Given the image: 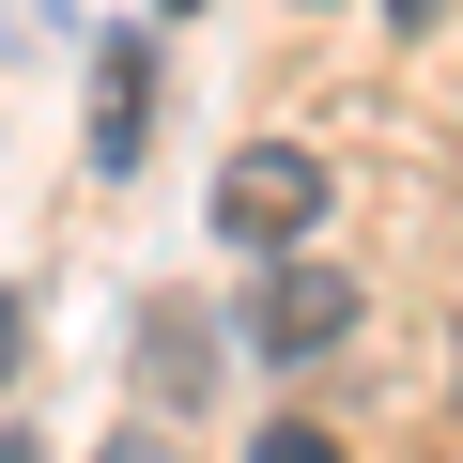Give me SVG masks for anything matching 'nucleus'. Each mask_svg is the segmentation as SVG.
Wrapping results in <instances>:
<instances>
[{
    "instance_id": "3",
    "label": "nucleus",
    "mask_w": 463,
    "mask_h": 463,
    "mask_svg": "<svg viewBox=\"0 0 463 463\" xmlns=\"http://www.w3.org/2000/svg\"><path fill=\"white\" fill-rule=\"evenodd\" d=\"M139 402H155V417H201V402H216V309H201V294H155V309H139Z\"/></svg>"
},
{
    "instance_id": "8",
    "label": "nucleus",
    "mask_w": 463,
    "mask_h": 463,
    "mask_svg": "<svg viewBox=\"0 0 463 463\" xmlns=\"http://www.w3.org/2000/svg\"><path fill=\"white\" fill-rule=\"evenodd\" d=\"M155 16H201V0H155Z\"/></svg>"
},
{
    "instance_id": "5",
    "label": "nucleus",
    "mask_w": 463,
    "mask_h": 463,
    "mask_svg": "<svg viewBox=\"0 0 463 463\" xmlns=\"http://www.w3.org/2000/svg\"><path fill=\"white\" fill-rule=\"evenodd\" d=\"M248 463H340V432H325V417H263V432H248Z\"/></svg>"
},
{
    "instance_id": "1",
    "label": "nucleus",
    "mask_w": 463,
    "mask_h": 463,
    "mask_svg": "<svg viewBox=\"0 0 463 463\" xmlns=\"http://www.w3.org/2000/svg\"><path fill=\"white\" fill-rule=\"evenodd\" d=\"M325 232V155L309 139H232L216 155V248L263 263V248H309Z\"/></svg>"
},
{
    "instance_id": "2",
    "label": "nucleus",
    "mask_w": 463,
    "mask_h": 463,
    "mask_svg": "<svg viewBox=\"0 0 463 463\" xmlns=\"http://www.w3.org/2000/svg\"><path fill=\"white\" fill-rule=\"evenodd\" d=\"M248 340H263L279 371L340 355V340H355V279H340V263H309V248H263V294H248Z\"/></svg>"
},
{
    "instance_id": "7",
    "label": "nucleus",
    "mask_w": 463,
    "mask_h": 463,
    "mask_svg": "<svg viewBox=\"0 0 463 463\" xmlns=\"http://www.w3.org/2000/svg\"><path fill=\"white\" fill-rule=\"evenodd\" d=\"M432 16H448V0H386V32H432Z\"/></svg>"
},
{
    "instance_id": "6",
    "label": "nucleus",
    "mask_w": 463,
    "mask_h": 463,
    "mask_svg": "<svg viewBox=\"0 0 463 463\" xmlns=\"http://www.w3.org/2000/svg\"><path fill=\"white\" fill-rule=\"evenodd\" d=\"M93 463H185V448H170V432H109Z\"/></svg>"
},
{
    "instance_id": "9",
    "label": "nucleus",
    "mask_w": 463,
    "mask_h": 463,
    "mask_svg": "<svg viewBox=\"0 0 463 463\" xmlns=\"http://www.w3.org/2000/svg\"><path fill=\"white\" fill-rule=\"evenodd\" d=\"M0 463H32V448H0Z\"/></svg>"
},
{
    "instance_id": "4",
    "label": "nucleus",
    "mask_w": 463,
    "mask_h": 463,
    "mask_svg": "<svg viewBox=\"0 0 463 463\" xmlns=\"http://www.w3.org/2000/svg\"><path fill=\"white\" fill-rule=\"evenodd\" d=\"M139 155H155V47H139V32H109V47H93V170L124 185Z\"/></svg>"
}]
</instances>
